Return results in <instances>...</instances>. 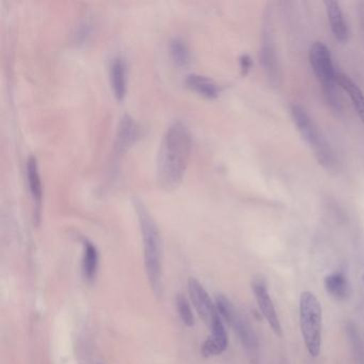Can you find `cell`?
I'll return each instance as SVG.
<instances>
[{"instance_id":"obj_1","label":"cell","mask_w":364,"mask_h":364,"mask_svg":"<svg viewBox=\"0 0 364 364\" xmlns=\"http://www.w3.org/2000/svg\"><path fill=\"white\" fill-rule=\"evenodd\" d=\"M193 136L185 123H172L164 135L157 161V181L164 189L173 191L182 183L191 156Z\"/></svg>"},{"instance_id":"obj_22","label":"cell","mask_w":364,"mask_h":364,"mask_svg":"<svg viewBox=\"0 0 364 364\" xmlns=\"http://www.w3.org/2000/svg\"><path fill=\"white\" fill-rule=\"evenodd\" d=\"M362 281H363V283H364V274H363V276H362Z\"/></svg>"},{"instance_id":"obj_12","label":"cell","mask_w":364,"mask_h":364,"mask_svg":"<svg viewBox=\"0 0 364 364\" xmlns=\"http://www.w3.org/2000/svg\"><path fill=\"white\" fill-rule=\"evenodd\" d=\"M110 84L114 97L121 101L127 95V65L122 56H116L110 65Z\"/></svg>"},{"instance_id":"obj_11","label":"cell","mask_w":364,"mask_h":364,"mask_svg":"<svg viewBox=\"0 0 364 364\" xmlns=\"http://www.w3.org/2000/svg\"><path fill=\"white\" fill-rule=\"evenodd\" d=\"M323 4L327 12L328 22L334 38L340 43H345L348 39V29L340 4L338 1H325Z\"/></svg>"},{"instance_id":"obj_10","label":"cell","mask_w":364,"mask_h":364,"mask_svg":"<svg viewBox=\"0 0 364 364\" xmlns=\"http://www.w3.org/2000/svg\"><path fill=\"white\" fill-rule=\"evenodd\" d=\"M27 181L29 191L35 204V220L39 221L40 210H41L43 188H42L41 176H40L39 166L35 156H31L27 161Z\"/></svg>"},{"instance_id":"obj_14","label":"cell","mask_w":364,"mask_h":364,"mask_svg":"<svg viewBox=\"0 0 364 364\" xmlns=\"http://www.w3.org/2000/svg\"><path fill=\"white\" fill-rule=\"evenodd\" d=\"M138 127L129 114H124L119 122L117 129V148L125 151L137 140Z\"/></svg>"},{"instance_id":"obj_3","label":"cell","mask_w":364,"mask_h":364,"mask_svg":"<svg viewBox=\"0 0 364 364\" xmlns=\"http://www.w3.org/2000/svg\"><path fill=\"white\" fill-rule=\"evenodd\" d=\"M309 60L315 76L321 85L323 95L332 109L341 112L342 104L338 95V73L334 69L331 53L323 42H314L309 50Z\"/></svg>"},{"instance_id":"obj_7","label":"cell","mask_w":364,"mask_h":364,"mask_svg":"<svg viewBox=\"0 0 364 364\" xmlns=\"http://www.w3.org/2000/svg\"><path fill=\"white\" fill-rule=\"evenodd\" d=\"M251 285H252L253 293H255L257 306H259V311H261L262 314L267 321L268 325L270 326L272 331L277 336H282V327H281L280 321H279L276 309H274L272 298H270L269 293H268L267 284H266L263 277H255Z\"/></svg>"},{"instance_id":"obj_9","label":"cell","mask_w":364,"mask_h":364,"mask_svg":"<svg viewBox=\"0 0 364 364\" xmlns=\"http://www.w3.org/2000/svg\"><path fill=\"white\" fill-rule=\"evenodd\" d=\"M210 334L201 346L203 357L210 358L225 353L228 347V334L223 326V318L218 314L213 319L210 325Z\"/></svg>"},{"instance_id":"obj_19","label":"cell","mask_w":364,"mask_h":364,"mask_svg":"<svg viewBox=\"0 0 364 364\" xmlns=\"http://www.w3.org/2000/svg\"><path fill=\"white\" fill-rule=\"evenodd\" d=\"M176 308L178 316L182 319L183 323L187 327H193L195 325V316L191 310V304L184 295H178L176 298Z\"/></svg>"},{"instance_id":"obj_13","label":"cell","mask_w":364,"mask_h":364,"mask_svg":"<svg viewBox=\"0 0 364 364\" xmlns=\"http://www.w3.org/2000/svg\"><path fill=\"white\" fill-rule=\"evenodd\" d=\"M338 85L348 95L358 117L364 125V95L361 89L346 74H338Z\"/></svg>"},{"instance_id":"obj_4","label":"cell","mask_w":364,"mask_h":364,"mask_svg":"<svg viewBox=\"0 0 364 364\" xmlns=\"http://www.w3.org/2000/svg\"><path fill=\"white\" fill-rule=\"evenodd\" d=\"M291 114L298 132L304 141L312 149L319 165L327 170L336 169V159L333 150L327 140L319 133L318 129L306 109L298 104H293L291 106Z\"/></svg>"},{"instance_id":"obj_18","label":"cell","mask_w":364,"mask_h":364,"mask_svg":"<svg viewBox=\"0 0 364 364\" xmlns=\"http://www.w3.org/2000/svg\"><path fill=\"white\" fill-rule=\"evenodd\" d=\"M169 48L170 54L176 65H181V67L187 65L189 61V50L182 38H173L170 41Z\"/></svg>"},{"instance_id":"obj_5","label":"cell","mask_w":364,"mask_h":364,"mask_svg":"<svg viewBox=\"0 0 364 364\" xmlns=\"http://www.w3.org/2000/svg\"><path fill=\"white\" fill-rule=\"evenodd\" d=\"M300 330L311 357H318L321 347V306L314 294L304 291L299 300Z\"/></svg>"},{"instance_id":"obj_2","label":"cell","mask_w":364,"mask_h":364,"mask_svg":"<svg viewBox=\"0 0 364 364\" xmlns=\"http://www.w3.org/2000/svg\"><path fill=\"white\" fill-rule=\"evenodd\" d=\"M141 229L144 246V267L149 283L156 295L161 289V240L159 228L153 220L144 203L137 200L135 203Z\"/></svg>"},{"instance_id":"obj_21","label":"cell","mask_w":364,"mask_h":364,"mask_svg":"<svg viewBox=\"0 0 364 364\" xmlns=\"http://www.w3.org/2000/svg\"><path fill=\"white\" fill-rule=\"evenodd\" d=\"M252 65V59H251L249 55L244 54L240 57V70H242V75H247L250 72Z\"/></svg>"},{"instance_id":"obj_16","label":"cell","mask_w":364,"mask_h":364,"mask_svg":"<svg viewBox=\"0 0 364 364\" xmlns=\"http://www.w3.org/2000/svg\"><path fill=\"white\" fill-rule=\"evenodd\" d=\"M99 268V252L97 247L89 240L84 242V252H82V272L87 282L95 281Z\"/></svg>"},{"instance_id":"obj_15","label":"cell","mask_w":364,"mask_h":364,"mask_svg":"<svg viewBox=\"0 0 364 364\" xmlns=\"http://www.w3.org/2000/svg\"><path fill=\"white\" fill-rule=\"evenodd\" d=\"M185 84L196 92L200 93L208 99H215L218 97L219 91H220L218 85L212 78L201 75V74H189L185 78Z\"/></svg>"},{"instance_id":"obj_8","label":"cell","mask_w":364,"mask_h":364,"mask_svg":"<svg viewBox=\"0 0 364 364\" xmlns=\"http://www.w3.org/2000/svg\"><path fill=\"white\" fill-rule=\"evenodd\" d=\"M188 294L193 308L197 310L198 314L203 319L204 323L210 326L213 319L218 314L216 304L213 302L212 298L197 279H189Z\"/></svg>"},{"instance_id":"obj_17","label":"cell","mask_w":364,"mask_h":364,"mask_svg":"<svg viewBox=\"0 0 364 364\" xmlns=\"http://www.w3.org/2000/svg\"><path fill=\"white\" fill-rule=\"evenodd\" d=\"M325 289L336 300L347 299L350 294V285L343 272L328 274L325 279Z\"/></svg>"},{"instance_id":"obj_20","label":"cell","mask_w":364,"mask_h":364,"mask_svg":"<svg viewBox=\"0 0 364 364\" xmlns=\"http://www.w3.org/2000/svg\"><path fill=\"white\" fill-rule=\"evenodd\" d=\"M263 40V48H262V61H263L265 70H267L268 74L272 75L276 71V58H274V52L272 50V38L270 33H265Z\"/></svg>"},{"instance_id":"obj_6","label":"cell","mask_w":364,"mask_h":364,"mask_svg":"<svg viewBox=\"0 0 364 364\" xmlns=\"http://www.w3.org/2000/svg\"><path fill=\"white\" fill-rule=\"evenodd\" d=\"M216 308L221 318L237 334L238 338L247 349L257 347V336L250 323L240 314V311L225 295L217 296Z\"/></svg>"}]
</instances>
